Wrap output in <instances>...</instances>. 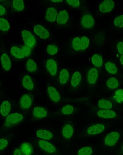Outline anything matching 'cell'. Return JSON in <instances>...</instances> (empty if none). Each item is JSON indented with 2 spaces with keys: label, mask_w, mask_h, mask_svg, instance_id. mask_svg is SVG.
<instances>
[{
  "label": "cell",
  "mask_w": 123,
  "mask_h": 155,
  "mask_svg": "<svg viewBox=\"0 0 123 155\" xmlns=\"http://www.w3.org/2000/svg\"><path fill=\"white\" fill-rule=\"evenodd\" d=\"M24 119L23 115L18 113H12L8 115L5 119V126L7 127L14 125L21 122Z\"/></svg>",
  "instance_id": "6da1fadb"
},
{
  "label": "cell",
  "mask_w": 123,
  "mask_h": 155,
  "mask_svg": "<svg viewBox=\"0 0 123 155\" xmlns=\"http://www.w3.org/2000/svg\"><path fill=\"white\" fill-rule=\"evenodd\" d=\"M22 36L23 41L26 46L33 48L36 44V40L32 34L26 30L22 32Z\"/></svg>",
  "instance_id": "7a4b0ae2"
},
{
  "label": "cell",
  "mask_w": 123,
  "mask_h": 155,
  "mask_svg": "<svg viewBox=\"0 0 123 155\" xmlns=\"http://www.w3.org/2000/svg\"><path fill=\"white\" fill-rule=\"evenodd\" d=\"M120 134L116 132H111L105 137L104 143L108 146H114L118 142Z\"/></svg>",
  "instance_id": "3957f363"
},
{
  "label": "cell",
  "mask_w": 123,
  "mask_h": 155,
  "mask_svg": "<svg viewBox=\"0 0 123 155\" xmlns=\"http://www.w3.org/2000/svg\"><path fill=\"white\" fill-rule=\"evenodd\" d=\"M39 146L43 150L50 154H54L56 151V147L49 142L45 141H40L38 143Z\"/></svg>",
  "instance_id": "277c9868"
},
{
  "label": "cell",
  "mask_w": 123,
  "mask_h": 155,
  "mask_svg": "<svg viewBox=\"0 0 123 155\" xmlns=\"http://www.w3.org/2000/svg\"><path fill=\"white\" fill-rule=\"evenodd\" d=\"M115 5L114 2L112 0H105L102 2L99 5V9L102 12H108L112 10Z\"/></svg>",
  "instance_id": "5b68a950"
},
{
  "label": "cell",
  "mask_w": 123,
  "mask_h": 155,
  "mask_svg": "<svg viewBox=\"0 0 123 155\" xmlns=\"http://www.w3.org/2000/svg\"><path fill=\"white\" fill-rule=\"evenodd\" d=\"M34 31L37 35L43 39L48 38L50 36V33L47 30L40 25L35 26Z\"/></svg>",
  "instance_id": "8992f818"
},
{
  "label": "cell",
  "mask_w": 123,
  "mask_h": 155,
  "mask_svg": "<svg viewBox=\"0 0 123 155\" xmlns=\"http://www.w3.org/2000/svg\"><path fill=\"white\" fill-rule=\"evenodd\" d=\"M105 129V126L101 124L93 125L89 127L87 130V132L90 135H95L101 134Z\"/></svg>",
  "instance_id": "52a82bcc"
},
{
  "label": "cell",
  "mask_w": 123,
  "mask_h": 155,
  "mask_svg": "<svg viewBox=\"0 0 123 155\" xmlns=\"http://www.w3.org/2000/svg\"><path fill=\"white\" fill-rule=\"evenodd\" d=\"M81 25L85 28H89L92 27L94 24V19L89 15H85L81 20Z\"/></svg>",
  "instance_id": "ba28073f"
},
{
  "label": "cell",
  "mask_w": 123,
  "mask_h": 155,
  "mask_svg": "<svg viewBox=\"0 0 123 155\" xmlns=\"http://www.w3.org/2000/svg\"><path fill=\"white\" fill-rule=\"evenodd\" d=\"M98 76V72L95 68L90 69L88 72L87 79L88 82L90 84H95L97 80Z\"/></svg>",
  "instance_id": "9c48e42d"
},
{
  "label": "cell",
  "mask_w": 123,
  "mask_h": 155,
  "mask_svg": "<svg viewBox=\"0 0 123 155\" xmlns=\"http://www.w3.org/2000/svg\"><path fill=\"white\" fill-rule=\"evenodd\" d=\"M20 107L24 109H29L32 104L31 97L28 94H24L21 98L20 102Z\"/></svg>",
  "instance_id": "30bf717a"
},
{
  "label": "cell",
  "mask_w": 123,
  "mask_h": 155,
  "mask_svg": "<svg viewBox=\"0 0 123 155\" xmlns=\"http://www.w3.org/2000/svg\"><path fill=\"white\" fill-rule=\"evenodd\" d=\"M46 67L50 74L54 76L57 74V66L54 60L49 59L46 62Z\"/></svg>",
  "instance_id": "8fae6325"
},
{
  "label": "cell",
  "mask_w": 123,
  "mask_h": 155,
  "mask_svg": "<svg viewBox=\"0 0 123 155\" xmlns=\"http://www.w3.org/2000/svg\"><path fill=\"white\" fill-rule=\"evenodd\" d=\"M57 16V11L53 7H50L47 9L45 18L49 22H53L55 21Z\"/></svg>",
  "instance_id": "7c38bea8"
},
{
  "label": "cell",
  "mask_w": 123,
  "mask_h": 155,
  "mask_svg": "<svg viewBox=\"0 0 123 155\" xmlns=\"http://www.w3.org/2000/svg\"><path fill=\"white\" fill-rule=\"evenodd\" d=\"M48 92L50 99L55 103L59 101L60 96L59 93L56 89L52 86H49L48 88Z\"/></svg>",
  "instance_id": "4fadbf2b"
},
{
  "label": "cell",
  "mask_w": 123,
  "mask_h": 155,
  "mask_svg": "<svg viewBox=\"0 0 123 155\" xmlns=\"http://www.w3.org/2000/svg\"><path fill=\"white\" fill-rule=\"evenodd\" d=\"M69 18V14L67 11L63 10L59 12L57 17L56 21L58 24H64L67 22Z\"/></svg>",
  "instance_id": "5bb4252c"
},
{
  "label": "cell",
  "mask_w": 123,
  "mask_h": 155,
  "mask_svg": "<svg viewBox=\"0 0 123 155\" xmlns=\"http://www.w3.org/2000/svg\"><path fill=\"white\" fill-rule=\"evenodd\" d=\"M97 115L102 118L111 119L115 118L116 116V113L110 110H102L98 111Z\"/></svg>",
  "instance_id": "9a60e30c"
},
{
  "label": "cell",
  "mask_w": 123,
  "mask_h": 155,
  "mask_svg": "<svg viewBox=\"0 0 123 155\" xmlns=\"http://www.w3.org/2000/svg\"><path fill=\"white\" fill-rule=\"evenodd\" d=\"M62 133L65 139L71 138L73 134V126L69 124L65 125L62 128Z\"/></svg>",
  "instance_id": "2e32d148"
},
{
  "label": "cell",
  "mask_w": 123,
  "mask_h": 155,
  "mask_svg": "<svg viewBox=\"0 0 123 155\" xmlns=\"http://www.w3.org/2000/svg\"><path fill=\"white\" fill-rule=\"evenodd\" d=\"M11 110V105L8 101H4L0 107V113L3 117H7Z\"/></svg>",
  "instance_id": "e0dca14e"
},
{
  "label": "cell",
  "mask_w": 123,
  "mask_h": 155,
  "mask_svg": "<svg viewBox=\"0 0 123 155\" xmlns=\"http://www.w3.org/2000/svg\"><path fill=\"white\" fill-rule=\"evenodd\" d=\"M1 62L3 68L5 71H8L11 68V63L10 58L6 54L2 55L1 58Z\"/></svg>",
  "instance_id": "ac0fdd59"
},
{
  "label": "cell",
  "mask_w": 123,
  "mask_h": 155,
  "mask_svg": "<svg viewBox=\"0 0 123 155\" xmlns=\"http://www.w3.org/2000/svg\"><path fill=\"white\" fill-rule=\"evenodd\" d=\"M20 150L23 155H31L33 153V149L30 143H22L20 147Z\"/></svg>",
  "instance_id": "d6986e66"
},
{
  "label": "cell",
  "mask_w": 123,
  "mask_h": 155,
  "mask_svg": "<svg viewBox=\"0 0 123 155\" xmlns=\"http://www.w3.org/2000/svg\"><path fill=\"white\" fill-rule=\"evenodd\" d=\"M33 114L35 118L41 119L47 116V112L46 110L42 107H37L33 109Z\"/></svg>",
  "instance_id": "ffe728a7"
},
{
  "label": "cell",
  "mask_w": 123,
  "mask_h": 155,
  "mask_svg": "<svg viewBox=\"0 0 123 155\" xmlns=\"http://www.w3.org/2000/svg\"><path fill=\"white\" fill-rule=\"evenodd\" d=\"M38 137L45 140H50L53 137V135L50 131L45 130H39L37 132Z\"/></svg>",
  "instance_id": "44dd1931"
},
{
  "label": "cell",
  "mask_w": 123,
  "mask_h": 155,
  "mask_svg": "<svg viewBox=\"0 0 123 155\" xmlns=\"http://www.w3.org/2000/svg\"><path fill=\"white\" fill-rule=\"evenodd\" d=\"M22 84L24 88L28 90H33L34 84L31 78L29 75H26L23 79Z\"/></svg>",
  "instance_id": "7402d4cb"
},
{
  "label": "cell",
  "mask_w": 123,
  "mask_h": 155,
  "mask_svg": "<svg viewBox=\"0 0 123 155\" xmlns=\"http://www.w3.org/2000/svg\"><path fill=\"white\" fill-rule=\"evenodd\" d=\"M81 79V75L80 72L76 71L74 73L71 79V85L76 87L80 84Z\"/></svg>",
  "instance_id": "603a6c76"
},
{
  "label": "cell",
  "mask_w": 123,
  "mask_h": 155,
  "mask_svg": "<svg viewBox=\"0 0 123 155\" xmlns=\"http://www.w3.org/2000/svg\"><path fill=\"white\" fill-rule=\"evenodd\" d=\"M69 73L67 70L63 69L60 71L59 79L60 84H64L67 82L69 80Z\"/></svg>",
  "instance_id": "cb8c5ba5"
},
{
  "label": "cell",
  "mask_w": 123,
  "mask_h": 155,
  "mask_svg": "<svg viewBox=\"0 0 123 155\" xmlns=\"http://www.w3.org/2000/svg\"><path fill=\"white\" fill-rule=\"evenodd\" d=\"M11 54L15 58L18 59H22L25 57L23 54L21 50L18 48V47L14 46L10 50Z\"/></svg>",
  "instance_id": "d4e9b609"
},
{
  "label": "cell",
  "mask_w": 123,
  "mask_h": 155,
  "mask_svg": "<svg viewBox=\"0 0 123 155\" xmlns=\"http://www.w3.org/2000/svg\"><path fill=\"white\" fill-rule=\"evenodd\" d=\"M98 105L100 108L103 109L109 110L112 107V104L110 101L105 99L100 100Z\"/></svg>",
  "instance_id": "484cf974"
},
{
  "label": "cell",
  "mask_w": 123,
  "mask_h": 155,
  "mask_svg": "<svg viewBox=\"0 0 123 155\" xmlns=\"http://www.w3.org/2000/svg\"><path fill=\"white\" fill-rule=\"evenodd\" d=\"M92 62L95 67H100L103 65V59L99 55L95 54L92 57Z\"/></svg>",
  "instance_id": "4316f807"
},
{
  "label": "cell",
  "mask_w": 123,
  "mask_h": 155,
  "mask_svg": "<svg viewBox=\"0 0 123 155\" xmlns=\"http://www.w3.org/2000/svg\"><path fill=\"white\" fill-rule=\"evenodd\" d=\"M107 85L109 88L114 89L118 87L119 82L117 79L115 78H111L107 81Z\"/></svg>",
  "instance_id": "83f0119b"
},
{
  "label": "cell",
  "mask_w": 123,
  "mask_h": 155,
  "mask_svg": "<svg viewBox=\"0 0 123 155\" xmlns=\"http://www.w3.org/2000/svg\"><path fill=\"white\" fill-rule=\"evenodd\" d=\"M26 69L30 72H33L37 69V64L34 60L29 59L28 60L26 65Z\"/></svg>",
  "instance_id": "f1b7e54d"
},
{
  "label": "cell",
  "mask_w": 123,
  "mask_h": 155,
  "mask_svg": "<svg viewBox=\"0 0 123 155\" xmlns=\"http://www.w3.org/2000/svg\"><path fill=\"white\" fill-rule=\"evenodd\" d=\"M105 68L107 71L111 74H116L117 73V69L116 66L112 62H107L105 64Z\"/></svg>",
  "instance_id": "f546056e"
},
{
  "label": "cell",
  "mask_w": 123,
  "mask_h": 155,
  "mask_svg": "<svg viewBox=\"0 0 123 155\" xmlns=\"http://www.w3.org/2000/svg\"><path fill=\"white\" fill-rule=\"evenodd\" d=\"M13 6L16 11H22L24 8V1L22 0H14L13 1Z\"/></svg>",
  "instance_id": "4dcf8cb0"
},
{
  "label": "cell",
  "mask_w": 123,
  "mask_h": 155,
  "mask_svg": "<svg viewBox=\"0 0 123 155\" xmlns=\"http://www.w3.org/2000/svg\"><path fill=\"white\" fill-rule=\"evenodd\" d=\"M113 99L117 103H122L123 102V90L119 89L116 91L113 96Z\"/></svg>",
  "instance_id": "1f68e13d"
},
{
  "label": "cell",
  "mask_w": 123,
  "mask_h": 155,
  "mask_svg": "<svg viewBox=\"0 0 123 155\" xmlns=\"http://www.w3.org/2000/svg\"><path fill=\"white\" fill-rule=\"evenodd\" d=\"M10 28L9 22L4 18H0V30L3 31H7Z\"/></svg>",
  "instance_id": "d6a6232c"
},
{
  "label": "cell",
  "mask_w": 123,
  "mask_h": 155,
  "mask_svg": "<svg viewBox=\"0 0 123 155\" xmlns=\"http://www.w3.org/2000/svg\"><path fill=\"white\" fill-rule=\"evenodd\" d=\"M93 153V150L91 147H82L78 152V155H91Z\"/></svg>",
  "instance_id": "836d02e7"
},
{
  "label": "cell",
  "mask_w": 123,
  "mask_h": 155,
  "mask_svg": "<svg viewBox=\"0 0 123 155\" xmlns=\"http://www.w3.org/2000/svg\"><path fill=\"white\" fill-rule=\"evenodd\" d=\"M74 109L72 105H66L62 107L61 111L62 113L65 115H70L73 113Z\"/></svg>",
  "instance_id": "e575fe53"
},
{
  "label": "cell",
  "mask_w": 123,
  "mask_h": 155,
  "mask_svg": "<svg viewBox=\"0 0 123 155\" xmlns=\"http://www.w3.org/2000/svg\"><path fill=\"white\" fill-rule=\"evenodd\" d=\"M57 47L53 45H48L47 47V51L50 55L56 54L58 52Z\"/></svg>",
  "instance_id": "d590c367"
},
{
  "label": "cell",
  "mask_w": 123,
  "mask_h": 155,
  "mask_svg": "<svg viewBox=\"0 0 123 155\" xmlns=\"http://www.w3.org/2000/svg\"><path fill=\"white\" fill-rule=\"evenodd\" d=\"M89 39L86 37H83L81 39L80 49L83 50H86L89 46Z\"/></svg>",
  "instance_id": "8d00e7d4"
},
{
  "label": "cell",
  "mask_w": 123,
  "mask_h": 155,
  "mask_svg": "<svg viewBox=\"0 0 123 155\" xmlns=\"http://www.w3.org/2000/svg\"><path fill=\"white\" fill-rule=\"evenodd\" d=\"M80 41L81 39L78 37L75 38L73 39L72 45L75 50L79 51L80 50Z\"/></svg>",
  "instance_id": "74e56055"
},
{
  "label": "cell",
  "mask_w": 123,
  "mask_h": 155,
  "mask_svg": "<svg viewBox=\"0 0 123 155\" xmlns=\"http://www.w3.org/2000/svg\"><path fill=\"white\" fill-rule=\"evenodd\" d=\"M113 22L116 27L119 28H123V15L117 17Z\"/></svg>",
  "instance_id": "f35d334b"
},
{
  "label": "cell",
  "mask_w": 123,
  "mask_h": 155,
  "mask_svg": "<svg viewBox=\"0 0 123 155\" xmlns=\"http://www.w3.org/2000/svg\"><path fill=\"white\" fill-rule=\"evenodd\" d=\"M21 51L25 57L29 56L31 54L32 50L31 48L26 45L22 47Z\"/></svg>",
  "instance_id": "ab89813d"
},
{
  "label": "cell",
  "mask_w": 123,
  "mask_h": 155,
  "mask_svg": "<svg viewBox=\"0 0 123 155\" xmlns=\"http://www.w3.org/2000/svg\"><path fill=\"white\" fill-rule=\"evenodd\" d=\"M66 1L70 5L73 7H77L80 5V2L78 0H67Z\"/></svg>",
  "instance_id": "60d3db41"
},
{
  "label": "cell",
  "mask_w": 123,
  "mask_h": 155,
  "mask_svg": "<svg viewBox=\"0 0 123 155\" xmlns=\"http://www.w3.org/2000/svg\"><path fill=\"white\" fill-rule=\"evenodd\" d=\"M8 144V142L5 139H0V150L5 148Z\"/></svg>",
  "instance_id": "b9f144b4"
},
{
  "label": "cell",
  "mask_w": 123,
  "mask_h": 155,
  "mask_svg": "<svg viewBox=\"0 0 123 155\" xmlns=\"http://www.w3.org/2000/svg\"><path fill=\"white\" fill-rule=\"evenodd\" d=\"M117 48L118 51L121 54L123 55V42H119L117 45Z\"/></svg>",
  "instance_id": "7bdbcfd3"
},
{
  "label": "cell",
  "mask_w": 123,
  "mask_h": 155,
  "mask_svg": "<svg viewBox=\"0 0 123 155\" xmlns=\"http://www.w3.org/2000/svg\"><path fill=\"white\" fill-rule=\"evenodd\" d=\"M5 13H6V10L5 7L2 5H0V16L3 15Z\"/></svg>",
  "instance_id": "ee69618b"
},
{
  "label": "cell",
  "mask_w": 123,
  "mask_h": 155,
  "mask_svg": "<svg viewBox=\"0 0 123 155\" xmlns=\"http://www.w3.org/2000/svg\"><path fill=\"white\" fill-rule=\"evenodd\" d=\"M22 153L20 149H15L13 155H22Z\"/></svg>",
  "instance_id": "f6af8a7d"
},
{
  "label": "cell",
  "mask_w": 123,
  "mask_h": 155,
  "mask_svg": "<svg viewBox=\"0 0 123 155\" xmlns=\"http://www.w3.org/2000/svg\"><path fill=\"white\" fill-rule=\"evenodd\" d=\"M120 61L121 64L122 65H123V55H122L121 56L120 58Z\"/></svg>",
  "instance_id": "bcb514c9"
},
{
  "label": "cell",
  "mask_w": 123,
  "mask_h": 155,
  "mask_svg": "<svg viewBox=\"0 0 123 155\" xmlns=\"http://www.w3.org/2000/svg\"><path fill=\"white\" fill-rule=\"evenodd\" d=\"M52 2H62V1H60V0H56V1H54V0H53V1H52Z\"/></svg>",
  "instance_id": "7dc6e473"
},
{
  "label": "cell",
  "mask_w": 123,
  "mask_h": 155,
  "mask_svg": "<svg viewBox=\"0 0 123 155\" xmlns=\"http://www.w3.org/2000/svg\"><path fill=\"white\" fill-rule=\"evenodd\" d=\"M122 150L123 151V145L122 146Z\"/></svg>",
  "instance_id": "c3c4849f"
}]
</instances>
